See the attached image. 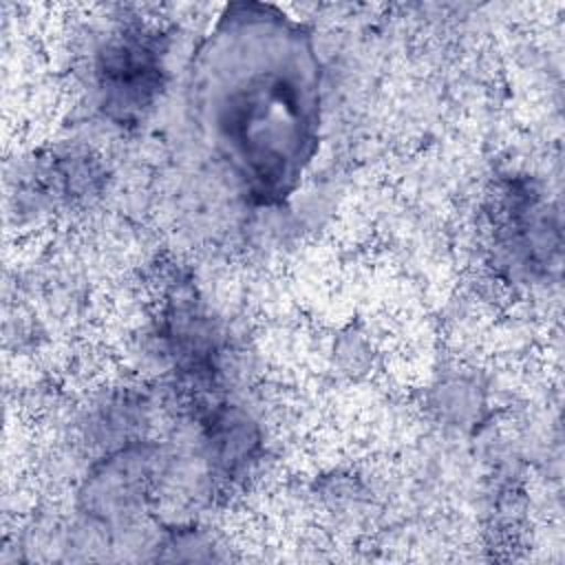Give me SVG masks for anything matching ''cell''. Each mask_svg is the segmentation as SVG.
Returning <instances> with one entry per match:
<instances>
[{"instance_id": "cell-1", "label": "cell", "mask_w": 565, "mask_h": 565, "mask_svg": "<svg viewBox=\"0 0 565 565\" xmlns=\"http://www.w3.org/2000/svg\"><path fill=\"white\" fill-rule=\"evenodd\" d=\"M203 141L254 205H280L316 157L322 68L307 26L276 7L230 4L190 71Z\"/></svg>"}, {"instance_id": "cell-2", "label": "cell", "mask_w": 565, "mask_h": 565, "mask_svg": "<svg viewBox=\"0 0 565 565\" xmlns=\"http://www.w3.org/2000/svg\"><path fill=\"white\" fill-rule=\"evenodd\" d=\"M161 33L148 26L113 31L95 51L93 82L99 108L117 124L139 121L166 82Z\"/></svg>"}, {"instance_id": "cell-3", "label": "cell", "mask_w": 565, "mask_h": 565, "mask_svg": "<svg viewBox=\"0 0 565 565\" xmlns=\"http://www.w3.org/2000/svg\"><path fill=\"white\" fill-rule=\"evenodd\" d=\"M494 245L508 265L523 274H536L550 265V203L541 201L530 185H512L494 205L492 214Z\"/></svg>"}]
</instances>
